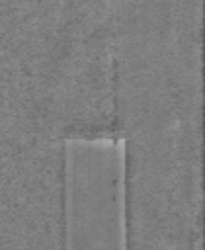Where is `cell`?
I'll list each match as a JSON object with an SVG mask.
<instances>
[{
	"instance_id": "6da1fadb",
	"label": "cell",
	"mask_w": 205,
	"mask_h": 250,
	"mask_svg": "<svg viewBox=\"0 0 205 250\" xmlns=\"http://www.w3.org/2000/svg\"><path fill=\"white\" fill-rule=\"evenodd\" d=\"M115 59L117 0H66V143H119Z\"/></svg>"
},
{
	"instance_id": "7a4b0ae2",
	"label": "cell",
	"mask_w": 205,
	"mask_h": 250,
	"mask_svg": "<svg viewBox=\"0 0 205 250\" xmlns=\"http://www.w3.org/2000/svg\"><path fill=\"white\" fill-rule=\"evenodd\" d=\"M125 236L119 143L68 141L62 182V250H123Z\"/></svg>"
}]
</instances>
